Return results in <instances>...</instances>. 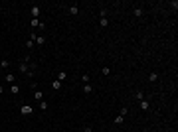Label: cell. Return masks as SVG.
<instances>
[{
    "mask_svg": "<svg viewBox=\"0 0 178 132\" xmlns=\"http://www.w3.org/2000/svg\"><path fill=\"white\" fill-rule=\"evenodd\" d=\"M32 28H46L44 26V22H42V20H40V18H32Z\"/></svg>",
    "mask_w": 178,
    "mask_h": 132,
    "instance_id": "6da1fadb",
    "label": "cell"
},
{
    "mask_svg": "<svg viewBox=\"0 0 178 132\" xmlns=\"http://www.w3.org/2000/svg\"><path fill=\"white\" fill-rule=\"evenodd\" d=\"M32 40H34V44H38V45H44L46 38H42V35H36V34H32Z\"/></svg>",
    "mask_w": 178,
    "mask_h": 132,
    "instance_id": "7a4b0ae2",
    "label": "cell"
},
{
    "mask_svg": "<svg viewBox=\"0 0 178 132\" xmlns=\"http://www.w3.org/2000/svg\"><path fill=\"white\" fill-rule=\"evenodd\" d=\"M20 112H22V115H32V106L30 105H22L20 106Z\"/></svg>",
    "mask_w": 178,
    "mask_h": 132,
    "instance_id": "3957f363",
    "label": "cell"
},
{
    "mask_svg": "<svg viewBox=\"0 0 178 132\" xmlns=\"http://www.w3.org/2000/svg\"><path fill=\"white\" fill-rule=\"evenodd\" d=\"M62 87H63V83H62V81H58V79H55V81H52V89H53V91H59Z\"/></svg>",
    "mask_w": 178,
    "mask_h": 132,
    "instance_id": "277c9868",
    "label": "cell"
},
{
    "mask_svg": "<svg viewBox=\"0 0 178 132\" xmlns=\"http://www.w3.org/2000/svg\"><path fill=\"white\" fill-rule=\"evenodd\" d=\"M138 105H141V109H142V110H151V103L144 101V99H142V101H138Z\"/></svg>",
    "mask_w": 178,
    "mask_h": 132,
    "instance_id": "5b68a950",
    "label": "cell"
},
{
    "mask_svg": "<svg viewBox=\"0 0 178 132\" xmlns=\"http://www.w3.org/2000/svg\"><path fill=\"white\" fill-rule=\"evenodd\" d=\"M40 6H32V18H40Z\"/></svg>",
    "mask_w": 178,
    "mask_h": 132,
    "instance_id": "8992f818",
    "label": "cell"
},
{
    "mask_svg": "<svg viewBox=\"0 0 178 132\" xmlns=\"http://www.w3.org/2000/svg\"><path fill=\"white\" fill-rule=\"evenodd\" d=\"M34 99H36V101H44V93H42V91H38V89H36V93H34Z\"/></svg>",
    "mask_w": 178,
    "mask_h": 132,
    "instance_id": "52a82bcc",
    "label": "cell"
},
{
    "mask_svg": "<svg viewBox=\"0 0 178 132\" xmlns=\"http://www.w3.org/2000/svg\"><path fill=\"white\" fill-rule=\"evenodd\" d=\"M69 14H71V16H77V14H79V8H77L75 4H71L69 6Z\"/></svg>",
    "mask_w": 178,
    "mask_h": 132,
    "instance_id": "ba28073f",
    "label": "cell"
},
{
    "mask_svg": "<svg viewBox=\"0 0 178 132\" xmlns=\"http://www.w3.org/2000/svg\"><path fill=\"white\" fill-rule=\"evenodd\" d=\"M99 26L107 28V26H109V18H99Z\"/></svg>",
    "mask_w": 178,
    "mask_h": 132,
    "instance_id": "9c48e42d",
    "label": "cell"
},
{
    "mask_svg": "<svg viewBox=\"0 0 178 132\" xmlns=\"http://www.w3.org/2000/svg\"><path fill=\"white\" fill-rule=\"evenodd\" d=\"M10 91H12V95H18V93H20V85H10Z\"/></svg>",
    "mask_w": 178,
    "mask_h": 132,
    "instance_id": "30bf717a",
    "label": "cell"
},
{
    "mask_svg": "<svg viewBox=\"0 0 178 132\" xmlns=\"http://www.w3.org/2000/svg\"><path fill=\"white\" fill-rule=\"evenodd\" d=\"M65 79H67V73H65V71H59V73H58V81H62V83H63Z\"/></svg>",
    "mask_w": 178,
    "mask_h": 132,
    "instance_id": "8fae6325",
    "label": "cell"
},
{
    "mask_svg": "<svg viewBox=\"0 0 178 132\" xmlns=\"http://www.w3.org/2000/svg\"><path fill=\"white\" fill-rule=\"evenodd\" d=\"M133 14H135V18H141L142 14H144V10H142V8H135V10H133Z\"/></svg>",
    "mask_w": 178,
    "mask_h": 132,
    "instance_id": "7c38bea8",
    "label": "cell"
},
{
    "mask_svg": "<svg viewBox=\"0 0 178 132\" xmlns=\"http://www.w3.org/2000/svg\"><path fill=\"white\" fill-rule=\"evenodd\" d=\"M91 91H93V87H91L89 83H85V85H83V93H85V95H89Z\"/></svg>",
    "mask_w": 178,
    "mask_h": 132,
    "instance_id": "4fadbf2b",
    "label": "cell"
},
{
    "mask_svg": "<svg viewBox=\"0 0 178 132\" xmlns=\"http://www.w3.org/2000/svg\"><path fill=\"white\" fill-rule=\"evenodd\" d=\"M123 120H125V116L119 115V116H115V120H113V122H115V124H123Z\"/></svg>",
    "mask_w": 178,
    "mask_h": 132,
    "instance_id": "5bb4252c",
    "label": "cell"
},
{
    "mask_svg": "<svg viewBox=\"0 0 178 132\" xmlns=\"http://www.w3.org/2000/svg\"><path fill=\"white\" fill-rule=\"evenodd\" d=\"M156 79H158V73H151L148 75V81H151V83H154Z\"/></svg>",
    "mask_w": 178,
    "mask_h": 132,
    "instance_id": "9a60e30c",
    "label": "cell"
},
{
    "mask_svg": "<svg viewBox=\"0 0 178 132\" xmlns=\"http://www.w3.org/2000/svg\"><path fill=\"white\" fill-rule=\"evenodd\" d=\"M0 67H2V69H6V67H10V61H8V59H2V61H0Z\"/></svg>",
    "mask_w": 178,
    "mask_h": 132,
    "instance_id": "2e32d148",
    "label": "cell"
},
{
    "mask_svg": "<svg viewBox=\"0 0 178 132\" xmlns=\"http://www.w3.org/2000/svg\"><path fill=\"white\" fill-rule=\"evenodd\" d=\"M6 83H12L14 85V75L12 73H6Z\"/></svg>",
    "mask_w": 178,
    "mask_h": 132,
    "instance_id": "e0dca14e",
    "label": "cell"
},
{
    "mask_svg": "<svg viewBox=\"0 0 178 132\" xmlns=\"http://www.w3.org/2000/svg\"><path fill=\"white\" fill-rule=\"evenodd\" d=\"M101 73L107 77V75H111V69H109V67H101Z\"/></svg>",
    "mask_w": 178,
    "mask_h": 132,
    "instance_id": "ac0fdd59",
    "label": "cell"
},
{
    "mask_svg": "<svg viewBox=\"0 0 178 132\" xmlns=\"http://www.w3.org/2000/svg\"><path fill=\"white\" fill-rule=\"evenodd\" d=\"M34 45H36V44H34V40H28V41H26V47H28V49H32Z\"/></svg>",
    "mask_w": 178,
    "mask_h": 132,
    "instance_id": "d6986e66",
    "label": "cell"
},
{
    "mask_svg": "<svg viewBox=\"0 0 178 132\" xmlns=\"http://www.w3.org/2000/svg\"><path fill=\"white\" fill-rule=\"evenodd\" d=\"M40 109H42V110H48V103L42 101V103H40Z\"/></svg>",
    "mask_w": 178,
    "mask_h": 132,
    "instance_id": "ffe728a7",
    "label": "cell"
},
{
    "mask_svg": "<svg viewBox=\"0 0 178 132\" xmlns=\"http://www.w3.org/2000/svg\"><path fill=\"white\" fill-rule=\"evenodd\" d=\"M81 81H83V83H89V75H87V73H85V75H83V77H81Z\"/></svg>",
    "mask_w": 178,
    "mask_h": 132,
    "instance_id": "44dd1931",
    "label": "cell"
},
{
    "mask_svg": "<svg viewBox=\"0 0 178 132\" xmlns=\"http://www.w3.org/2000/svg\"><path fill=\"white\" fill-rule=\"evenodd\" d=\"M101 18H107V8H101Z\"/></svg>",
    "mask_w": 178,
    "mask_h": 132,
    "instance_id": "7402d4cb",
    "label": "cell"
},
{
    "mask_svg": "<svg viewBox=\"0 0 178 132\" xmlns=\"http://www.w3.org/2000/svg\"><path fill=\"white\" fill-rule=\"evenodd\" d=\"M83 132H93V128H91V126H85V128H83Z\"/></svg>",
    "mask_w": 178,
    "mask_h": 132,
    "instance_id": "603a6c76",
    "label": "cell"
},
{
    "mask_svg": "<svg viewBox=\"0 0 178 132\" xmlns=\"http://www.w3.org/2000/svg\"><path fill=\"white\" fill-rule=\"evenodd\" d=\"M2 93H4V87H2V85H0V95H2Z\"/></svg>",
    "mask_w": 178,
    "mask_h": 132,
    "instance_id": "cb8c5ba5",
    "label": "cell"
}]
</instances>
